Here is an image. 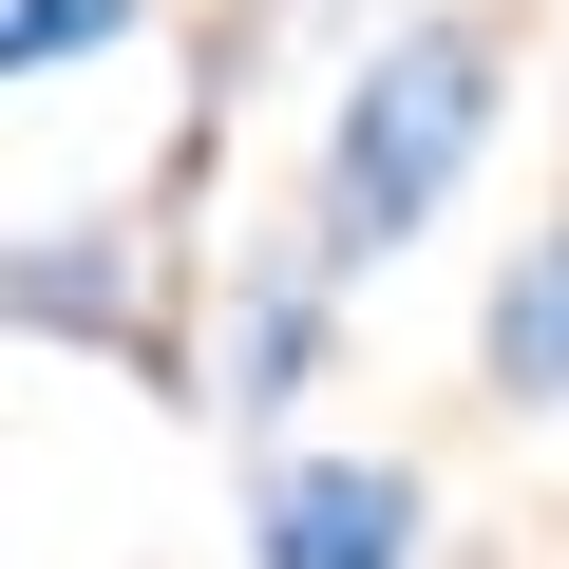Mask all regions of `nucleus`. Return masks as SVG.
Segmentation results:
<instances>
[{
    "instance_id": "nucleus-2",
    "label": "nucleus",
    "mask_w": 569,
    "mask_h": 569,
    "mask_svg": "<svg viewBox=\"0 0 569 569\" xmlns=\"http://www.w3.org/2000/svg\"><path fill=\"white\" fill-rule=\"evenodd\" d=\"M247 569H418V475L399 456H284L247 493Z\"/></svg>"
},
{
    "instance_id": "nucleus-1",
    "label": "nucleus",
    "mask_w": 569,
    "mask_h": 569,
    "mask_svg": "<svg viewBox=\"0 0 569 569\" xmlns=\"http://www.w3.org/2000/svg\"><path fill=\"white\" fill-rule=\"evenodd\" d=\"M493 152V39L475 20H418V39H380L361 77H342V114H323V266L361 284V266H399L437 209H456V171Z\"/></svg>"
},
{
    "instance_id": "nucleus-4",
    "label": "nucleus",
    "mask_w": 569,
    "mask_h": 569,
    "mask_svg": "<svg viewBox=\"0 0 569 569\" xmlns=\"http://www.w3.org/2000/svg\"><path fill=\"white\" fill-rule=\"evenodd\" d=\"M323 284H342V266L305 247V266H266L247 305H228V418H284V399L323 380Z\"/></svg>"
},
{
    "instance_id": "nucleus-5",
    "label": "nucleus",
    "mask_w": 569,
    "mask_h": 569,
    "mask_svg": "<svg viewBox=\"0 0 569 569\" xmlns=\"http://www.w3.org/2000/svg\"><path fill=\"white\" fill-rule=\"evenodd\" d=\"M475 361H493V399H512V418H531V399H569V228H531V247L493 266Z\"/></svg>"
},
{
    "instance_id": "nucleus-3",
    "label": "nucleus",
    "mask_w": 569,
    "mask_h": 569,
    "mask_svg": "<svg viewBox=\"0 0 569 569\" xmlns=\"http://www.w3.org/2000/svg\"><path fill=\"white\" fill-rule=\"evenodd\" d=\"M20 323H39V342H133V228H114V209L20 228Z\"/></svg>"
},
{
    "instance_id": "nucleus-6",
    "label": "nucleus",
    "mask_w": 569,
    "mask_h": 569,
    "mask_svg": "<svg viewBox=\"0 0 569 569\" xmlns=\"http://www.w3.org/2000/svg\"><path fill=\"white\" fill-rule=\"evenodd\" d=\"M152 20V0H0V77H77V58H114Z\"/></svg>"
}]
</instances>
